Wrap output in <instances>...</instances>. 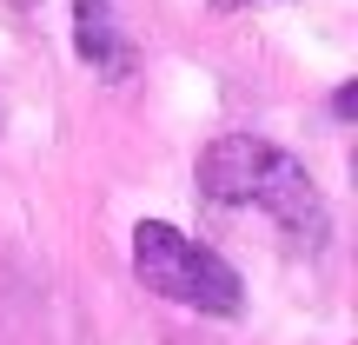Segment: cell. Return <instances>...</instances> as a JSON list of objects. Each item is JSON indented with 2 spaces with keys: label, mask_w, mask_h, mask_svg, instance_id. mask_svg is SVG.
<instances>
[{
  "label": "cell",
  "mask_w": 358,
  "mask_h": 345,
  "mask_svg": "<svg viewBox=\"0 0 358 345\" xmlns=\"http://www.w3.org/2000/svg\"><path fill=\"white\" fill-rule=\"evenodd\" d=\"M199 192L213 206H266L285 232H306V239L325 232V199L306 179V167L252 133H226L199 153Z\"/></svg>",
  "instance_id": "6da1fadb"
},
{
  "label": "cell",
  "mask_w": 358,
  "mask_h": 345,
  "mask_svg": "<svg viewBox=\"0 0 358 345\" xmlns=\"http://www.w3.org/2000/svg\"><path fill=\"white\" fill-rule=\"evenodd\" d=\"M133 266H140V279L153 286L159 299L192 306V312H213V319H232L239 299H245L239 272H232L213 246L173 232L166 219H140V226H133Z\"/></svg>",
  "instance_id": "7a4b0ae2"
},
{
  "label": "cell",
  "mask_w": 358,
  "mask_h": 345,
  "mask_svg": "<svg viewBox=\"0 0 358 345\" xmlns=\"http://www.w3.org/2000/svg\"><path fill=\"white\" fill-rule=\"evenodd\" d=\"M73 47L100 73H127L133 66V47H127V34L113 20V0H73Z\"/></svg>",
  "instance_id": "3957f363"
},
{
  "label": "cell",
  "mask_w": 358,
  "mask_h": 345,
  "mask_svg": "<svg viewBox=\"0 0 358 345\" xmlns=\"http://www.w3.org/2000/svg\"><path fill=\"white\" fill-rule=\"evenodd\" d=\"M213 7H219V13H239V7H252V0H213Z\"/></svg>",
  "instance_id": "277c9868"
},
{
  "label": "cell",
  "mask_w": 358,
  "mask_h": 345,
  "mask_svg": "<svg viewBox=\"0 0 358 345\" xmlns=\"http://www.w3.org/2000/svg\"><path fill=\"white\" fill-rule=\"evenodd\" d=\"M13 7H34V0H13Z\"/></svg>",
  "instance_id": "5b68a950"
}]
</instances>
